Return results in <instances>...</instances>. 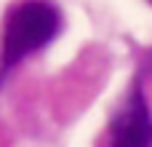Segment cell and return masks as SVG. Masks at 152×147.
I'll return each instance as SVG.
<instances>
[{
	"label": "cell",
	"instance_id": "obj_2",
	"mask_svg": "<svg viewBox=\"0 0 152 147\" xmlns=\"http://www.w3.org/2000/svg\"><path fill=\"white\" fill-rule=\"evenodd\" d=\"M110 147H152V112L144 99L142 83L134 86L131 96L115 115Z\"/></svg>",
	"mask_w": 152,
	"mask_h": 147
},
{
	"label": "cell",
	"instance_id": "obj_1",
	"mask_svg": "<svg viewBox=\"0 0 152 147\" xmlns=\"http://www.w3.org/2000/svg\"><path fill=\"white\" fill-rule=\"evenodd\" d=\"M61 29V13L53 3L24 0L13 5L3 24L0 40V72L16 67L24 56L48 46Z\"/></svg>",
	"mask_w": 152,
	"mask_h": 147
}]
</instances>
